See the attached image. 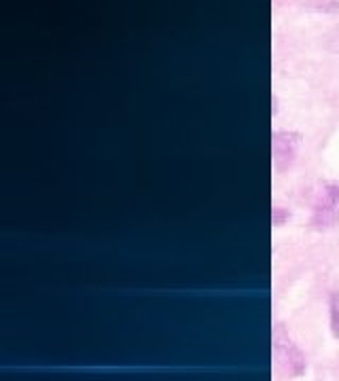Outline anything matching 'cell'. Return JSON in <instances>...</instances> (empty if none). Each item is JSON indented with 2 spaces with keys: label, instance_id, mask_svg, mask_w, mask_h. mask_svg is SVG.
I'll use <instances>...</instances> for the list:
<instances>
[{
  "label": "cell",
  "instance_id": "cell-1",
  "mask_svg": "<svg viewBox=\"0 0 339 381\" xmlns=\"http://www.w3.org/2000/svg\"><path fill=\"white\" fill-rule=\"evenodd\" d=\"M339 223V183L326 180L320 185L316 199L312 203L310 227L316 231H326Z\"/></svg>",
  "mask_w": 339,
  "mask_h": 381
},
{
  "label": "cell",
  "instance_id": "cell-2",
  "mask_svg": "<svg viewBox=\"0 0 339 381\" xmlns=\"http://www.w3.org/2000/svg\"><path fill=\"white\" fill-rule=\"evenodd\" d=\"M304 136L292 130H278L272 134V167L276 174H286L299 157Z\"/></svg>",
  "mask_w": 339,
  "mask_h": 381
},
{
  "label": "cell",
  "instance_id": "cell-3",
  "mask_svg": "<svg viewBox=\"0 0 339 381\" xmlns=\"http://www.w3.org/2000/svg\"><path fill=\"white\" fill-rule=\"evenodd\" d=\"M274 354L278 356L280 364L284 366V371L290 377H301L308 371L306 354L288 337V332L284 330L282 324H276V328H274Z\"/></svg>",
  "mask_w": 339,
  "mask_h": 381
},
{
  "label": "cell",
  "instance_id": "cell-4",
  "mask_svg": "<svg viewBox=\"0 0 339 381\" xmlns=\"http://www.w3.org/2000/svg\"><path fill=\"white\" fill-rule=\"evenodd\" d=\"M329 330L335 341H339V290L329 296Z\"/></svg>",
  "mask_w": 339,
  "mask_h": 381
},
{
  "label": "cell",
  "instance_id": "cell-5",
  "mask_svg": "<svg viewBox=\"0 0 339 381\" xmlns=\"http://www.w3.org/2000/svg\"><path fill=\"white\" fill-rule=\"evenodd\" d=\"M304 7L318 13H339V0H304Z\"/></svg>",
  "mask_w": 339,
  "mask_h": 381
},
{
  "label": "cell",
  "instance_id": "cell-6",
  "mask_svg": "<svg viewBox=\"0 0 339 381\" xmlns=\"http://www.w3.org/2000/svg\"><path fill=\"white\" fill-rule=\"evenodd\" d=\"M322 47L329 53H339V24L333 26L324 36H322Z\"/></svg>",
  "mask_w": 339,
  "mask_h": 381
},
{
  "label": "cell",
  "instance_id": "cell-7",
  "mask_svg": "<svg viewBox=\"0 0 339 381\" xmlns=\"http://www.w3.org/2000/svg\"><path fill=\"white\" fill-rule=\"evenodd\" d=\"M290 221V212L284 205H274L272 208V225L274 227H284Z\"/></svg>",
  "mask_w": 339,
  "mask_h": 381
},
{
  "label": "cell",
  "instance_id": "cell-8",
  "mask_svg": "<svg viewBox=\"0 0 339 381\" xmlns=\"http://www.w3.org/2000/svg\"><path fill=\"white\" fill-rule=\"evenodd\" d=\"M272 102H274V108H272V115L276 117V115H278V98L274 96V98H272Z\"/></svg>",
  "mask_w": 339,
  "mask_h": 381
}]
</instances>
